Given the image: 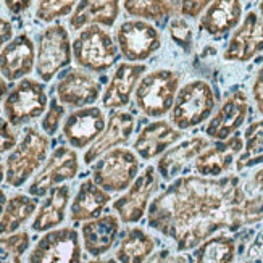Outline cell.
<instances>
[{
  "label": "cell",
  "mask_w": 263,
  "mask_h": 263,
  "mask_svg": "<svg viewBox=\"0 0 263 263\" xmlns=\"http://www.w3.org/2000/svg\"><path fill=\"white\" fill-rule=\"evenodd\" d=\"M263 220V196L249 197L236 175L178 178L147 210V224L175 241L178 252L197 249L216 231Z\"/></svg>",
  "instance_id": "6da1fadb"
},
{
  "label": "cell",
  "mask_w": 263,
  "mask_h": 263,
  "mask_svg": "<svg viewBox=\"0 0 263 263\" xmlns=\"http://www.w3.org/2000/svg\"><path fill=\"white\" fill-rule=\"evenodd\" d=\"M50 141L34 128H28L20 144L5 160V181L11 187H21L47 160Z\"/></svg>",
  "instance_id": "7a4b0ae2"
},
{
  "label": "cell",
  "mask_w": 263,
  "mask_h": 263,
  "mask_svg": "<svg viewBox=\"0 0 263 263\" xmlns=\"http://www.w3.org/2000/svg\"><path fill=\"white\" fill-rule=\"evenodd\" d=\"M179 87V76L171 70H154L142 76L134 90L136 105L144 115L160 118L171 111Z\"/></svg>",
  "instance_id": "3957f363"
},
{
  "label": "cell",
  "mask_w": 263,
  "mask_h": 263,
  "mask_svg": "<svg viewBox=\"0 0 263 263\" xmlns=\"http://www.w3.org/2000/svg\"><path fill=\"white\" fill-rule=\"evenodd\" d=\"M216 99L213 89L207 81H191L176 94L175 105L171 108V124L179 129H191L207 120L215 108Z\"/></svg>",
  "instance_id": "277c9868"
},
{
  "label": "cell",
  "mask_w": 263,
  "mask_h": 263,
  "mask_svg": "<svg viewBox=\"0 0 263 263\" xmlns=\"http://www.w3.org/2000/svg\"><path fill=\"white\" fill-rule=\"evenodd\" d=\"M74 62L89 71L102 73L118 60V50L111 36L100 26H87L71 44Z\"/></svg>",
  "instance_id": "5b68a950"
},
{
  "label": "cell",
  "mask_w": 263,
  "mask_h": 263,
  "mask_svg": "<svg viewBox=\"0 0 263 263\" xmlns=\"http://www.w3.org/2000/svg\"><path fill=\"white\" fill-rule=\"evenodd\" d=\"M139 166V158L129 148H113L92 166V181L105 192H121L136 181Z\"/></svg>",
  "instance_id": "8992f818"
},
{
  "label": "cell",
  "mask_w": 263,
  "mask_h": 263,
  "mask_svg": "<svg viewBox=\"0 0 263 263\" xmlns=\"http://www.w3.org/2000/svg\"><path fill=\"white\" fill-rule=\"evenodd\" d=\"M71 59L73 49L66 28L57 23L44 29L36 53V73L41 81H52L57 73L71 63Z\"/></svg>",
  "instance_id": "52a82bcc"
},
{
  "label": "cell",
  "mask_w": 263,
  "mask_h": 263,
  "mask_svg": "<svg viewBox=\"0 0 263 263\" xmlns=\"http://www.w3.org/2000/svg\"><path fill=\"white\" fill-rule=\"evenodd\" d=\"M47 108V92L36 79H21L4 102V113L10 126H23L39 118Z\"/></svg>",
  "instance_id": "ba28073f"
},
{
  "label": "cell",
  "mask_w": 263,
  "mask_h": 263,
  "mask_svg": "<svg viewBox=\"0 0 263 263\" xmlns=\"http://www.w3.org/2000/svg\"><path fill=\"white\" fill-rule=\"evenodd\" d=\"M83 247L74 228H59L44 236L32 247L28 263H81Z\"/></svg>",
  "instance_id": "9c48e42d"
},
{
  "label": "cell",
  "mask_w": 263,
  "mask_h": 263,
  "mask_svg": "<svg viewBox=\"0 0 263 263\" xmlns=\"http://www.w3.org/2000/svg\"><path fill=\"white\" fill-rule=\"evenodd\" d=\"M117 42L124 60L137 63L151 59L162 45V36L151 23L142 20L124 21L117 29Z\"/></svg>",
  "instance_id": "30bf717a"
},
{
  "label": "cell",
  "mask_w": 263,
  "mask_h": 263,
  "mask_svg": "<svg viewBox=\"0 0 263 263\" xmlns=\"http://www.w3.org/2000/svg\"><path fill=\"white\" fill-rule=\"evenodd\" d=\"M158 189V175L154 166H145L142 173L136 178L126 194L113 202V210L120 220L126 224L139 223L148 210L151 199Z\"/></svg>",
  "instance_id": "8fae6325"
},
{
  "label": "cell",
  "mask_w": 263,
  "mask_h": 263,
  "mask_svg": "<svg viewBox=\"0 0 263 263\" xmlns=\"http://www.w3.org/2000/svg\"><path fill=\"white\" fill-rule=\"evenodd\" d=\"M79 171L78 154L66 145H59L52 152L44 168L34 176L28 187L31 197H42L52 187L59 186L63 181L73 179Z\"/></svg>",
  "instance_id": "7c38bea8"
},
{
  "label": "cell",
  "mask_w": 263,
  "mask_h": 263,
  "mask_svg": "<svg viewBox=\"0 0 263 263\" xmlns=\"http://www.w3.org/2000/svg\"><path fill=\"white\" fill-rule=\"evenodd\" d=\"M263 50V18L257 11H249L223 52L228 62H249Z\"/></svg>",
  "instance_id": "4fadbf2b"
},
{
  "label": "cell",
  "mask_w": 263,
  "mask_h": 263,
  "mask_svg": "<svg viewBox=\"0 0 263 263\" xmlns=\"http://www.w3.org/2000/svg\"><path fill=\"white\" fill-rule=\"evenodd\" d=\"M107 126L104 111L97 107L78 108L63 123V136L74 148L92 145Z\"/></svg>",
  "instance_id": "5bb4252c"
},
{
  "label": "cell",
  "mask_w": 263,
  "mask_h": 263,
  "mask_svg": "<svg viewBox=\"0 0 263 263\" xmlns=\"http://www.w3.org/2000/svg\"><path fill=\"white\" fill-rule=\"evenodd\" d=\"M249 113V99L242 90L228 97L205 128V134L215 141H226L242 126Z\"/></svg>",
  "instance_id": "9a60e30c"
},
{
  "label": "cell",
  "mask_w": 263,
  "mask_h": 263,
  "mask_svg": "<svg viewBox=\"0 0 263 263\" xmlns=\"http://www.w3.org/2000/svg\"><path fill=\"white\" fill-rule=\"evenodd\" d=\"M55 90L59 102L74 108H86L100 97V84L79 68H73L63 74Z\"/></svg>",
  "instance_id": "2e32d148"
},
{
  "label": "cell",
  "mask_w": 263,
  "mask_h": 263,
  "mask_svg": "<svg viewBox=\"0 0 263 263\" xmlns=\"http://www.w3.org/2000/svg\"><path fill=\"white\" fill-rule=\"evenodd\" d=\"M36 63L34 42L26 32H21L0 52V74L5 81H18L29 74Z\"/></svg>",
  "instance_id": "e0dca14e"
},
{
  "label": "cell",
  "mask_w": 263,
  "mask_h": 263,
  "mask_svg": "<svg viewBox=\"0 0 263 263\" xmlns=\"http://www.w3.org/2000/svg\"><path fill=\"white\" fill-rule=\"evenodd\" d=\"M145 70L147 66L142 63H120L102 96L104 107L110 110L126 107Z\"/></svg>",
  "instance_id": "ac0fdd59"
},
{
  "label": "cell",
  "mask_w": 263,
  "mask_h": 263,
  "mask_svg": "<svg viewBox=\"0 0 263 263\" xmlns=\"http://www.w3.org/2000/svg\"><path fill=\"white\" fill-rule=\"evenodd\" d=\"M134 124H136L134 117L128 111H115L113 115H110L104 133L86 151L84 163L86 165L92 163L99 157L110 152L113 147L126 144L134 131Z\"/></svg>",
  "instance_id": "d6986e66"
},
{
  "label": "cell",
  "mask_w": 263,
  "mask_h": 263,
  "mask_svg": "<svg viewBox=\"0 0 263 263\" xmlns=\"http://www.w3.org/2000/svg\"><path fill=\"white\" fill-rule=\"evenodd\" d=\"M244 151V139L241 136H233L209 147L196 158V171L203 178H215L233 165L236 157Z\"/></svg>",
  "instance_id": "ffe728a7"
},
{
  "label": "cell",
  "mask_w": 263,
  "mask_h": 263,
  "mask_svg": "<svg viewBox=\"0 0 263 263\" xmlns=\"http://www.w3.org/2000/svg\"><path fill=\"white\" fill-rule=\"evenodd\" d=\"M181 131L176 129L171 123L157 120L154 123H148L139 133L137 139L134 141V151L139 154L141 158L152 160L163 155L168 151V147L181 139Z\"/></svg>",
  "instance_id": "44dd1931"
},
{
  "label": "cell",
  "mask_w": 263,
  "mask_h": 263,
  "mask_svg": "<svg viewBox=\"0 0 263 263\" xmlns=\"http://www.w3.org/2000/svg\"><path fill=\"white\" fill-rule=\"evenodd\" d=\"M120 233V218L108 213L81 226L83 246L90 257H102L115 244Z\"/></svg>",
  "instance_id": "7402d4cb"
},
{
  "label": "cell",
  "mask_w": 263,
  "mask_h": 263,
  "mask_svg": "<svg viewBox=\"0 0 263 263\" xmlns=\"http://www.w3.org/2000/svg\"><path fill=\"white\" fill-rule=\"evenodd\" d=\"M209 148V141L202 136L191 137V139L175 145L160 157L157 163V171L165 181H171L181 173L191 160L197 158L203 151Z\"/></svg>",
  "instance_id": "603a6c76"
},
{
  "label": "cell",
  "mask_w": 263,
  "mask_h": 263,
  "mask_svg": "<svg viewBox=\"0 0 263 263\" xmlns=\"http://www.w3.org/2000/svg\"><path fill=\"white\" fill-rule=\"evenodd\" d=\"M111 200L110 194L100 189L92 179H86L81 182L76 196L73 199L71 209H70V218L74 223L79 221H92L99 218L100 213Z\"/></svg>",
  "instance_id": "cb8c5ba5"
},
{
  "label": "cell",
  "mask_w": 263,
  "mask_h": 263,
  "mask_svg": "<svg viewBox=\"0 0 263 263\" xmlns=\"http://www.w3.org/2000/svg\"><path fill=\"white\" fill-rule=\"evenodd\" d=\"M242 16V4L237 0L210 2L200 18V29L210 36H223L234 29Z\"/></svg>",
  "instance_id": "d4e9b609"
},
{
  "label": "cell",
  "mask_w": 263,
  "mask_h": 263,
  "mask_svg": "<svg viewBox=\"0 0 263 263\" xmlns=\"http://www.w3.org/2000/svg\"><path fill=\"white\" fill-rule=\"evenodd\" d=\"M70 186H55L49 191V196L42 202L36 216H34L31 230L36 233H49L53 228L65 221V213L70 202Z\"/></svg>",
  "instance_id": "484cf974"
},
{
  "label": "cell",
  "mask_w": 263,
  "mask_h": 263,
  "mask_svg": "<svg viewBox=\"0 0 263 263\" xmlns=\"http://www.w3.org/2000/svg\"><path fill=\"white\" fill-rule=\"evenodd\" d=\"M120 15V4L115 0L105 2H79L70 18L73 31L87 26H113Z\"/></svg>",
  "instance_id": "4316f807"
},
{
  "label": "cell",
  "mask_w": 263,
  "mask_h": 263,
  "mask_svg": "<svg viewBox=\"0 0 263 263\" xmlns=\"http://www.w3.org/2000/svg\"><path fill=\"white\" fill-rule=\"evenodd\" d=\"M155 249L154 237L142 228L134 226L124 233L115 252L118 263H145Z\"/></svg>",
  "instance_id": "83f0119b"
},
{
  "label": "cell",
  "mask_w": 263,
  "mask_h": 263,
  "mask_svg": "<svg viewBox=\"0 0 263 263\" xmlns=\"http://www.w3.org/2000/svg\"><path fill=\"white\" fill-rule=\"evenodd\" d=\"M36 209L37 200L31 196L16 194V196L10 197L5 205L2 218H0V236L15 234L36 213Z\"/></svg>",
  "instance_id": "f1b7e54d"
},
{
  "label": "cell",
  "mask_w": 263,
  "mask_h": 263,
  "mask_svg": "<svg viewBox=\"0 0 263 263\" xmlns=\"http://www.w3.org/2000/svg\"><path fill=\"white\" fill-rule=\"evenodd\" d=\"M236 257V242L230 236H212L194 252L192 263H233Z\"/></svg>",
  "instance_id": "f546056e"
},
{
  "label": "cell",
  "mask_w": 263,
  "mask_h": 263,
  "mask_svg": "<svg viewBox=\"0 0 263 263\" xmlns=\"http://www.w3.org/2000/svg\"><path fill=\"white\" fill-rule=\"evenodd\" d=\"M244 151L236 160L237 171L263 163V120L250 124L244 133Z\"/></svg>",
  "instance_id": "4dcf8cb0"
},
{
  "label": "cell",
  "mask_w": 263,
  "mask_h": 263,
  "mask_svg": "<svg viewBox=\"0 0 263 263\" xmlns=\"http://www.w3.org/2000/svg\"><path fill=\"white\" fill-rule=\"evenodd\" d=\"M123 7L131 16L155 21L179 13V2H154V0L152 2H147V0L136 2V0H128V2H123Z\"/></svg>",
  "instance_id": "1f68e13d"
},
{
  "label": "cell",
  "mask_w": 263,
  "mask_h": 263,
  "mask_svg": "<svg viewBox=\"0 0 263 263\" xmlns=\"http://www.w3.org/2000/svg\"><path fill=\"white\" fill-rule=\"evenodd\" d=\"M31 246V236L26 231L11 236H0V263H23V255Z\"/></svg>",
  "instance_id": "d6a6232c"
},
{
  "label": "cell",
  "mask_w": 263,
  "mask_h": 263,
  "mask_svg": "<svg viewBox=\"0 0 263 263\" xmlns=\"http://www.w3.org/2000/svg\"><path fill=\"white\" fill-rule=\"evenodd\" d=\"M73 8H76V4L73 0H66V2H60V0H55V2H39L36 10V18L44 23H50L57 18L71 13Z\"/></svg>",
  "instance_id": "836d02e7"
},
{
  "label": "cell",
  "mask_w": 263,
  "mask_h": 263,
  "mask_svg": "<svg viewBox=\"0 0 263 263\" xmlns=\"http://www.w3.org/2000/svg\"><path fill=\"white\" fill-rule=\"evenodd\" d=\"M168 32L173 42H176L186 52L192 47V28L184 18H173L168 25Z\"/></svg>",
  "instance_id": "e575fe53"
},
{
  "label": "cell",
  "mask_w": 263,
  "mask_h": 263,
  "mask_svg": "<svg viewBox=\"0 0 263 263\" xmlns=\"http://www.w3.org/2000/svg\"><path fill=\"white\" fill-rule=\"evenodd\" d=\"M65 117V107L59 102V99H52L50 100V105L47 113L44 115L42 121H41V128L42 131L47 134V136H53L57 131H59L60 123Z\"/></svg>",
  "instance_id": "d590c367"
},
{
  "label": "cell",
  "mask_w": 263,
  "mask_h": 263,
  "mask_svg": "<svg viewBox=\"0 0 263 263\" xmlns=\"http://www.w3.org/2000/svg\"><path fill=\"white\" fill-rule=\"evenodd\" d=\"M16 147V134L11 131L10 123L0 118V154Z\"/></svg>",
  "instance_id": "8d00e7d4"
},
{
  "label": "cell",
  "mask_w": 263,
  "mask_h": 263,
  "mask_svg": "<svg viewBox=\"0 0 263 263\" xmlns=\"http://www.w3.org/2000/svg\"><path fill=\"white\" fill-rule=\"evenodd\" d=\"M209 5H210V2H207V0H202V2H179V13L182 16L199 18V15Z\"/></svg>",
  "instance_id": "74e56055"
},
{
  "label": "cell",
  "mask_w": 263,
  "mask_h": 263,
  "mask_svg": "<svg viewBox=\"0 0 263 263\" xmlns=\"http://www.w3.org/2000/svg\"><path fill=\"white\" fill-rule=\"evenodd\" d=\"M252 96L255 100V105L258 113L263 115V66L258 70L255 79H254V84H252Z\"/></svg>",
  "instance_id": "f35d334b"
},
{
  "label": "cell",
  "mask_w": 263,
  "mask_h": 263,
  "mask_svg": "<svg viewBox=\"0 0 263 263\" xmlns=\"http://www.w3.org/2000/svg\"><path fill=\"white\" fill-rule=\"evenodd\" d=\"M145 263H187V260L182 255H173L168 250H160L154 254Z\"/></svg>",
  "instance_id": "ab89813d"
},
{
  "label": "cell",
  "mask_w": 263,
  "mask_h": 263,
  "mask_svg": "<svg viewBox=\"0 0 263 263\" xmlns=\"http://www.w3.org/2000/svg\"><path fill=\"white\" fill-rule=\"evenodd\" d=\"M13 36V26L7 18H0V49L4 47L7 42H10Z\"/></svg>",
  "instance_id": "60d3db41"
},
{
  "label": "cell",
  "mask_w": 263,
  "mask_h": 263,
  "mask_svg": "<svg viewBox=\"0 0 263 263\" xmlns=\"http://www.w3.org/2000/svg\"><path fill=\"white\" fill-rule=\"evenodd\" d=\"M5 5L13 13H21V11L28 10L32 5V2H5Z\"/></svg>",
  "instance_id": "b9f144b4"
},
{
  "label": "cell",
  "mask_w": 263,
  "mask_h": 263,
  "mask_svg": "<svg viewBox=\"0 0 263 263\" xmlns=\"http://www.w3.org/2000/svg\"><path fill=\"white\" fill-rule=\"evenodd\" d=\"M252 184L257 192H260V196H263V168H260L252 178Z\"/></svg>",
  "instance_id": "7bdbcfd3"
},
{
  "label": "cell",
  "mask_w": 263,
  "mask_h": 263,
  "mask_svg": "<svg viewBox=\"0 0 263 263\" xmlns=\"http://www.w3.org/2000/svg\"><path fill=\"white\" fill-rule=\"evenodd\" d=\"M8 96V84L5 81V78L0 74V104H2V100Z\"/></svg>",
  "instance_id": "ee69618b"
},
{
  "label": "cell",
  "mask_w": 263,
  "mask_h": 263,
  "mask_svg": "<svg viewBox=\"0 0 263 263\" xmlns=\"http://www.w3.org/2000/svg\"><path fill=\"white\" fill-rule=\"evenodd\" d=\"M7 194L0 189V218H2V215H4V210H5V205H7Z\"/></svg>",
  "instance_id": "f6af8a7d"
},
{
  "label": "cell",
  "mask_w": 263,
  "mask_h": 263,
  "mask_svg": "<svg viewBox=\"0 0 263 263\" xmlns=\"http://www.w3.org/2000/svg\"><path fill=\"white\" fill-rule=\"evenodd\" d=\"M89 263H118V261H117V258H96Z\"/></svg>",
  "instance_id": "bcb514c9"
},
{
  "label": "cell",
  "mask_w": 263,
  "mask_h": 263,
  "mask_svg": "<svg viewBox=\"0 0 263 263\" xmlns=\"http://www.w3.org/2000/svg\"><path fill=\"white\" fill-rule=\"evenodd\" d=\"M5 179V165L0 162V182Z\"/></svg>",
  "instance_id": "7dc6e473"
},
{
  "label": "cell",
  "mask_w": 263,
  "mask_h": 263,
  "mask_svg": "<svg viewBox=\"0 0 263 263\" xmlns=\"http://www.w3.org/2000/svg\"><path fill=\"white\" fill-rule=\"evenodd\" d=\"M258 10H260V13H261V18H263V2L258 4Z\"/></svg>",
  "instance_id": "c3c4849f"
}]
</instances>
